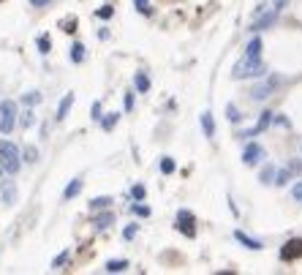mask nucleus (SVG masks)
<instances>
[{
    "label": "nucleus",
    "mask_w": 302,
    "mask_h": 275,
    "mask_svg": "<svg viewBox=\"0 0 302 275\" xmlns=\"http://www.w3.org/2000/svg\"><path fill=\"white\" fill-rule=\"evenodd\" d=\"M267 66L261 63V58H240L232 66V79H253V76H264Z\"/></svg>",
    "instance_id": "nucleus-1"
},
{
    "label": "nucleus",
    "mask_w": 302,
    "mask_h": 275,
    "mask_svg": "<svg viewBox=\"0 0 302 275\" xmlns=\"http://www.w3.org/2000/svg\"><path fill=\"white\" fill-rule=\"evenodd\" d=\"M0 167L9 175H17L22 169V155H19V147L11 142V139H0Z\"/></svg>",
    "instance_id": "nucleus-2"
},
{
    "label": "nucleus",
    "mask_w": 302,
    "mask_h": 275,
    "mask_svg": "<svg viewBox=\"0 0 302 275\" xmlns=\"http://www.w3.org/2000/svg\"><path fill=\"white\" fill-rule=\"evenodd\" d=\"M17 101H11V98H6V101H0V131L3 133H11L14 131V125H17Z\"/></svg>",
    "instance_id": "nucleus-3"
},
{
    "label": "nucleus",
    "mask_w": 302,
    "mask_h": 275,
    "mask_svg": "<svg viewBox=\"0 0 302 275\" xmlns=\"http://www.w3.org/2000/svg\"><path fill=\"white\" fill-rule=\"evenodd\" d=\"M264 147H261L259 142H248L245 145V150H242V163L245 167H256V163L264 161Z\"/></svg>",
    "instance_id": "nucleus-4"
},
{
    "label": "nucleus",
    "mask_w": 302,
    "mask_h": 275,
    "mask_svg": "<svg viewBox=\"0 0 302 275\" xmlns=\"http://www.w3.org/2000/svg\"><path fill=\"white\" fill-rule=\"evenodd\" d=\"M278 14H281V9H272V11H267V14H259V17L253 19V25H251V33H261V30L272 28L275 22H278Z\"/></svg>",
    "instance_id": "nucleus-5"
},
{
    "label": "nucleus",
    "mask_w": 302,
    "mask_h": 275,
    "mask_svg": "<svg viewBox=\"0 0 302 275\" xmlns=\"http://www.w3.org/2000/svg\"><path fill=\"white\" fill-rule=\"evenodd\" d=\"M194 221H196V218H194V213H190V210H180V213H177V229L185 234V237H194V234H196Z\"/></svg>",
    "instance_id": "nucleus-6"
},
{
    "label": "nucleus",
    "mask_w": 302,
    "mask_h": 275,
    "mask_svg": "<svg viewBox=\"0 0 302 275\" xmlns=\"http://www.w3.org/2000/svg\"><path fill=\"white\" fill-rule=\"evenodd\" d=\"M278 82H281L278 76H269L264 85H256V88L251 90V98H253V101H264V98H269V96H272V90L278 88Z\"/></svg>",
    "instance_id": "nucleus-7"
},
{
    "label": "nucleus",
    "mask_w": 302,
    "mask_h": 275,
    "mask_svg": "<svg viewBox=\"0 0 302 275\" xmlns=\"http://www.w3.org/2000/svg\"><path fill=\"white\" fill-rule=\"evenodd\" d=\"M272 115H275V112H269V109H267V112H261V117H259V123H256V125H253V128H248V131H242V133H240V136H242V139H253V136H259V133H261V131H267V128H269V123H272Z\"/></svg>",
    "instance_id": "nucleus-8"
},
{
    "label": "nucleus",
    "mask_w": 302,
    "mask_h": 275,
    "mask_svg": "<svg viewBox=\"0 0 302 275\" xmlns=\"http://www.w3.org/2000/svg\"><path fill=\"white\" fill-rule=\"evenodd\" d=\"M299 256H302V240H297V237L289 240L281 248V259H283V262H297Z\"/></svg>",
    "instance_id": "nucleus-9"
},
{
    "label": "nucleus",
    "mask_w": 302,
    "mask_h": 275,
    "mask_svg": "<svg viewBox=\"0 0 302 275\" xmlns=\"http://www.w3.org/2000/svg\"><path fill=\"white\" fill-rule=\"evenodd\" d=\"M71 106H74V93H66V96L60 98V104H58V115H54V120H58V123L66 120L68 112H71Z\"/></svg>",
    "instance_id": "nucleus-10"
},
{
    "label": "nucleus",
    "mask_w": 302,
    "mask_h": 275,
    "mask_svg": "<svg viewBox=\"0 0 302 275\" xmlns=\"http://www.w3.org/2000/svg\"><path fill=\"white\" fill-rule=\"evenodd\" d=\"M234 240L240 242V245L251 248V251H261V248H264V242H261V240H256V237H248V234H245V232H240V229L234 232Z\"/></svg>",
    "instance_id": "nucleus-11"
},
{
    "label": "nucleus",
    "mask_w": 302,
    "mask_h": 275,
    "mask_svg": "<svg viewBox=\"0 0 302 275\" xmlns=\"http://www.w3.org/2000/svg\"><path fill=\"white\" fill-rule=\"evenodd\" d=\"M202 131H204L207 139L215 136V120H212V112H202Z\"/></svg>",
    "instance_id": "nucleus-12"
},
{
    "label": "nucleus",
    "mask_w": 302,
    "mask_h": 275,
    "mask_svg": "<svg viewBox=\"0 0 302 275\" xmlns=\"http://www.w3.org/2000/svg\"><path fill=\"white\" fill-rule=\"evenodd\" d=\"M79 191H82V177H74L71 183L66 185V191H63V199H74V196H79Z\"/></svg>",
    "instance_id": "nucleus-13"
},
{
    "label": "nucleus",
    "mask_w": 302,
    "mask_h": 275,
    "mask_svg": "<svg viewBox=\"0 0 302 275\" xmlns=\"http://www.w3.org/2000/svg\"><path fill=\"white\" fill-rule=\"evenodd\" d=\"M133 88H136V93H147L150 90V76L145 71H136L133 74Z\"/></svg>",
    "instance_id": "nucleus-14"
},
{
    "label": "nucleus",
    "mask_w": 302,
    "mask_h": 275,
    "mask_svg": "<svg viewBox=\"0 0 302 275\" xmlns=\"http://www.w3.org/2000/svg\"><path fill=\"white\" fill-rule=\"evenodd\" d=\"M117 120H120V112H109V115H101V128L104 131H112L115 125H117Z\"/></svg>",
    "instance_id": "nucleus-15"
},
{
    "label": "nucleus",
    "mask_w": 302,
    "mask_h": 275,
    "mask_svg": "<svg viewBox=\"0 0 302 275\" xmlns=\"http://www.w3.org/2000/svg\"><path fill=\"white\" fill-rule=\"evenodd\" d=\"M245 54H248V58H261V38H259V36H253L251 41H248V46H245Z\"/></svg>",
    "instance_id": "nucleus-16"
},
{
    "label": "nucleus",
    "mask_w": 302,
    "mask_h": 275,
    "mask_svg": "<svg viewBox=\"0 0 302 275\" xmlns=\"http://www.w3.org/2000/svg\"><path fill=\"white\" fill-rule=\"evenodd\" d=\"M14 199H17V185H14V183H6V185H3V194H0V202L14 204Z\"/></svg>",
    "instance_id": "nucleus-17"
},
{
    "label": "nucleus",
    "mask_w": 302,
    "mask_h": 275,
    "mask_svg": "<svg viewBox=\"0 0 302 275\" xmlns=\"http://www.w3.org/2000/svg\"><path fill=\"white\" fill-rule=\"evenodd\" d=\"M112 224H115V215H112V213H104V215L95 218V229H98V232H106Z\"/></svg>",
    "instance_id": "nucleus-18"
},
{
    "label": "nucleus",
    "mask_w": 302,
    "mask_h": 275,
    "mask_svg": "<svg viewBox=\"0 0 302 275\" xmlns=\"http://www.w3.org/2000/svg\"><path fill=\"white\" fill-rule=\"evenodd\" d=\"M125 270H128L125 259H109L106 262V272H125Z\"/></svg>",
    "instance_id": "nucleus-19"
},
{
    "label": "nucleus",
    "mask_w": 302,
    "mask_h": 275,
    "mask_svg": "<svg viewBox=\"0 0 302 275\" xmlns=\"http://www.w3.org/2000/svg\"><path fill=\"white\" fill-rule=\"evenodd\" d=\"M85 58H87V52H85V44H74L71 46V63H85Z\"/></svg>",
    "instance_id": "nucleus-20"
},
{
    "label": "nucleus",
    "mask_w": 302,
    "mask_h": 275,
    "mask_svg": "<svg viewBox=\"0 0 302 275\" xmlns=\"http://www.w3.org/2000/svg\"><path fill=\"white\" fill-rule=\"evenodd\" d=\"M259 180H261V183H264V185H272V180H275V163H267V167L261 169Z\"/></svg>",
    "instance_id": "nucleus-21"
},
{
    "label": "nucleus",
    "mask_w": 302,
    "mask_h": 275,
    "mask_svg": "<svg viewBox=\"0 0 302 275\" xmlns=\"http://www.w3.org/2000/svg\"><path fill=\"white\" fill-rule=\"evenodd\" d=\"M22 104H25V106H36V104H41V93H38V90H28L25 96H22Z\"/></svg>",
    "instance_id": "nucleus-22"
},
{
    "label": "nucleus",
    "mask_w": 302,
    "mask_h": 275,
    "mask_svg": "<svg viewBox=\"0 0 302 275\" xmlns=\"http://www.w3.org/2000/svg\"><path fill=\"white\" fill-rule=\"evenodd\" d=\"M19 155H22V161H25V163H36L38 161V150L33 145H28L25 150H19Z\"/></svg>",
    "instance_id": "nucleus-23"
},
{
    "label": "nucleus",
    "mask_w": 302,
    "mask_h": 275,
    "mask_svg": "<svg viewBox=\"0 0 302 275\" xmlns=\"http://www.w3.org/2000/svg\"><path fill=\"white\" fill-rule=\"evenodd\" d=\"M109 204H112L109 196H93V199H90V210H106Z\"/></svg>",
    "instance_id": "nucleus-24"
},
{
    "label": "nucleus",
    "mask_w": 302,
    "mask_h": 275,
    "mask_svg": "<svg viewBox=\"0 0 302 275\" xmlns=\"http://www.w3.org/2000/svg\"><path fill=\"white\" fill-rule=\"evenodd\" d=\"M226 120H229V123H234V125H237V123H242V115H240V109H237L234 104H226Z\"/></svg>",
    "instance_id": "nucleus-25"
},
{
    "label": "nucleus",
    "mask_w": 302,
    "mask_h": 275,
    "mask_svg": "<svg viewBox=\"0 0 302 275\" xmlns=\"http://www.w3.org/2000/svg\"><path fill=\"white\" fill-rule=\"evenodd\" d=\"M289 180H291V172L289 169H275V180H272L275 185H286Z\"/></svg>",
    "instance_id": "nucleus-26"
},
{
    "label": "nucleus",
    "mask_w": 302,
    "mask_h": 275,
    "mask_svg": "<svg viewBox=\"0 0 302 275\" xmlns=\"http://www.w3.org/2000/svg\"><path fill=\"white\" fill-rule=\"evenodd\" d=\"M131 196H133L136 202H145V199H147V188L142 185V183H136V185L131 188Z\"/></svg>",
    "instance_id": "nucleus-27"
},
{
    "label": "nucleus",
    "mask_w": 302,
    "mask_h": 275,
    "mask_svg": "<svg viewBox=\"0 0 302 275\" xmlns=\"http://www.w3.org/2000/svg\"><path fill=\"white\" fill-rule=\"evenodd\" d=\"M19 125H22V128H30V125H33V106H28L25 112H22V117H19Z\"/></svg>",
    "instance_id": "nucleus-28"
},
{
    "label": "nucleus",
    "mask_w": 302,
    "mask_h": 275,
    "mask_svg": "<svg viewBox=\"0 0 302 275\" xmlns=\"http://www.w3.org/2000/svg\"><path fill=\"white\" fill-rule=\"evenodd\" d=\"M49 49H52L49 36H38V52H41V54H49Z\"/></svg>",
    "instance_id": "nucleus-29"
},
{
    "label": "nucleus",
    "mask_w": 302,
    "mask_h": 275,
    "mask_svg": "<svg viewBox=\"0 0 302 275\" xmlns=\"http://www.w3.org/2000/svg\"><path fill=\"white\" fill-rule=\"evenodd\" d=\"M174 169H177V167H174V158H169V155L161 158V172H163V175H172Z\"/></svg>",
    "instance_id": "nucleus-30"
},
{
    "label": "nucleus",
    "mask_w": 302,
    "mask_h": 275,
    "mask_svg": "<svg viewBox=\"0 0 302 275\" xmlns=\"http://www.w3.org/2000/svg\"><path fill=\"white\" fill-rule=\"evenodd\" d=\"M131 210H133V213H136L139 218H150V213H153V210H150V207H147V204H139V202H136V204H133V207H131Z\"/></svg>",
    "instance_id": "nucleus-31"
},
{
    "label": "nucleus",
    "mask_w": 302,
    "mask_h": 275,
    "mask_svg": "<svg viewBox=\"0 0 302 275\" xmlns=\"http://www.w3.org/2000/svg\"><path fill=\"white\" fill-rule=\"evenodd\" d=\"M136 232H139V224H131V226H125V229H123V237L133 240V237H136Z\"/></svg>",
    "instance_id": "nucleus-32"
},
{
    "label": "nucleus",
    "mask_w": 302,
    "mask_h": 275,
    "mask_svg": "<svg viewBox=\"0 0 302 275\" xmlns=\"http://www.w3.org/2000/svg\"><path fill=\"white\" fill-rule=\"evenodd\" d=\"M90 120L98 123L101 120V101H93V109H90Z\"/></svg>",
    "instance_id": "nucleus-33"
},
{
    "label": "nucleus",
    "mask_w": 302,
    "mask_h": 275,
    "mask_svg": "<svg viewBox=\"0 0 302 275\" xmlns=\"http://www.w3.org/2000/svg\"><path fill=\"white\" fill-rule=\"evenodd\" d=\"M133 6L139 14H150V0H133Z\"/></svg>",
    "instance_id": "nucleus-34"
},
{
    "label": "nucleus",
    "mask_w": 302,
    "mask_h": 275,
    "mask_svg": "<svg viewBox=\"0 0 302 275\" xmlns=\"http://www.w3.org/2000/svg\"><path fill=\"white\" fill-rule=\"evenodd\" d=\"M66 259H68V254H60V256H54V259H52V270H58V267H63V264H66Z\"/></svg>",
    "instance_id": "nucleus-35"
},
{
    "label": "nucleus",
    "mask_w": 302,
    "mask_h": 275,
    "mask_svg": "<svg viewBox=\"0 0 302 275\" xmlns=\"http://www.w3.org/2000/svg\"><path fill=\"white\" fill-rule=\"evenodd\" d=\"M291 196H294V202H299V204H302V183H297V185L291 188Z\"/></svg>",
    "instance_id": "nucleus-36"
},
{
    "label": "nucleus",
    "mask_w": 302,
    "mask_h": 275,
    "mask_svg": "<svg viewBox=\"0 0 302 275\" xmlns=\"http://www.w3.org/2000/svg\"><path fill=\"white\" fill-rule=\"evenodd\" d=\"M95 14H98V17H101V19H109V17H112V14H115V11H112V6H104V9H98V11H95Z\"/></svg>",
    "instance_id": "nucleus-37"
},
{
    "label": "nucleus",
    "mask_w": 302,
    "mask_h": 275,
    "mask_svg": "<svg viewBox=\"0 0 302 275\" xmlns=\"http://www.w3.org/2000/svg\"><path fill=\"white\" fill-rule=\"evenodd\" d=\"M30 3H33V6H36V9H44V6H49V3H52V0H30Z\"/></svg>",
    "instance_id": "nucleus-38"
},
{
    "label": "nucleus",
    "mask_w": 302,
    "mask_h": 275,
    "mask_svg": "<svg viewBox=\"0 0 302 275\" xmlns=\"http://www.w3.org/2000/svg\"><path fill=\"white\" fill-rule=\"evenodd\" d=\"M131 109H133V96L128 93V96H125V112H131Z\"/></svg>",
    "instance_id": "nucleus-39"
},
{
    "label": "nucleus",
    "mask_w": 302,
    "mask_h": 275,
    "mask_svg": "<svg viewBox=\"0 0 302 275\" xmlns=\"http://www.w3.org/2000/svg\"><path fill=\"white\" fill-rule=\"evenodd\" d=\"M0 177H3V167H0Z\"/></svg>",
    "instance_id": "nucleus-40"
},
{
    "label": "nucleus",
    "mask_w": 302,
    "mask_h": 275,
    "mask_svg": "<svg viewBox=\"0 0 302 275\" xmlns=\"http://www.w3.org/2000/svg\"><path fill=\"white\" fill-rule=\"evenodd\" d=\"M0 204H3V202H0Z\"/></svg>",
    "instance_id": "nucleus-41"
}]
</instances>
